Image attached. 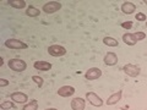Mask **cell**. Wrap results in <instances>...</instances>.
<instances>
[{
  "instance_id": "obj_4",
  "label": "cell",
  "mask_w": 147,
  "mask_h": 110,
  "mask_svg": "<svg viewBox=\"0 0 147 110\" xmlns=\"http://www.w3.org/2000/svg\"><path fill=\"white\" fill-rule=\"evenodd\" d=\"M86 100L91 105H93V107H97V108H99V107H102L103 105V99L99 97L98 94H96V93H93V92H87L86 93Z\"/></svg>"
},
{
  "instance_id": "obj_27",
  "label": "cell",
  "mask_w": 147,
  "mask_h": 110,
  "mask_svg": "<svg viewBox=\"0 0 147 110\" xmlns=\"http://www.w3.org/2000/svg\"><path fill=\"white\" fill-rule=\"evenodd\" d=\"M144 3L146 4V5H147V0H144Z\"/></svg>"
},
{
  "instance_id": "obj_26",
  "label": "cell",
  "mask_w": 147,
  "mask_h": 110,
  "mask_svg": "<svg viewBox=\"0 0 147 110\" xmlns=\"http://www.w3.org/2000/svg\"><path fill=\"white\" fill-rule=\"evenodd\" d=\"M44 110H58V109H55V108H48V109H44Z\"/></svg>"
},
{
  "instance_id": "obj_6",
  "label": "cell",
  "mask_w": 147,
  "mask_h": 110,
  "mask_svg": "<svg viewBox=\"0 0 147 110\" xmlns=\"http://www.w3.org/2000/svg\"><path fill=\"white\" fill-rule=\"evenodd\" d=\"M123 71L125 72V75H127L129 77H137L140 75L141 68H140V66L134 65V64H127V65H124Z\"/></svg>"
},
{
  "instance_id": "obj_7",
  "label": "cell",
  "mask_w": 147,
  "mask_h": 110,
  "mask_svg": "<svg viewBox=\"0 0 147 110\" xmlns=\"http://www.w3.org/2000/svg\"><path fill=\"white\" fill-rule=\"evenodd\" d=\"M100 76H102V70L98 67H91L85 72V78L88 80V81L98 80Z\"/></svg>"
},
{
  "instance_id": "obj_24",
  "label": "cell",
  "mask_w": 147,
  "mask_h": 110,
  "mask_svg": "<svg viewBox=\"0 0 147 110\" xmlns=\"http://www.w3.org/2000/svg\"><path fill=\"white\" fill-rule=\"evenodd\" d=\"M121 27H123V28H125V30H130L131 27H132V22H131V21L123 22V23H121Z\"/></svg>"
},
{
  "instance_id": "obj_13",
  "label": "cell",
  "mask_w": 147,
  "mask_h": 110,
  "mask_svg": "<svg viewBox=\"0 0 147 110\" xmlns=\"http://www.w3.org/2000/svg\"><path fill=\"white\" fill-rule=\"evenodd\" d=\"M33 67L38 71H49L52 68V64L48 62V61H34L33 64Z\"/></svg>"
},
{
  "instance_id": "obj_12",
  "label": "cell",
  "mask_w": 147,
  "mask_h": 110,
  "mask_svg": "<svg viewBox=\"0 0 147 110\" xmlns=\"http://www.w3.org/2000/svg\"><path fill=\"white\" fill-rule=\"evenodd\" d=\"M120 9H121V12H124L125 15H131V13H134L136 11V5L131 1H124L121 4Z\"/></svg>"
},
{
  "instance_id": "obj_9",
  "label": "cell",
  "mask_w": 147,
  "mask_h": 110,
  "mask_svg": "<svg viewBox=\"0 0 147 110\" xmlns=\"http://www.w3.org/2000/svg\"><path fill=\"white\" fill-rule=\"evenodd\" d=\"M70 107L72 110H85L86 107V99L81 98V97H76L71 100Z\"/></svg>"
},
{
  "instance_id": "obj_14",
  "label": "cell",
  "mask_w": 147,
  "mask_h": 110,
  "mask_svg": "<svg viewBox=\"0 0 147 110\" xmlns=\"http://www.w3.org/2000/svg\"><path fill=\"white\" fill-rule=\"evenodd\" d=\"M121 97H123V91H118L117 93L110 95L105 103H107V105H115L118 102H120L121 100Z\"/></svg>"
},
{
  "instance_id": "obj_23",
  "label": "cell",
  "mask_w": 147,
  "mask_h": 110,
  "mask_svg": "<svg viewBox=\"0 0 147 110\" xmlns=\"http://www.w3.org/2000/svg\"><path fill=\"white\" fill-rule=\"evenodd\" d=\"M135 18H136L137 21H140V22H145L147 17H146V15H145L144 12H137L136 16H135Z\"/></svg>"
},
{
  "instance_id": "obj_20",
  "label": "cell",
  "mask_w": 147,
  "mask_h": 110,
  "mask_svg": "<svg viewBox=\"0 0 147 110\" xmlns=\"http://www.w3.org/2000/svg\"><path fill=\"white\" fill-rule=\"evenodd\" d=\"M0 108H1V110H6V109H13L15 108V105H13V103L11 102V100H6V102H3L1 104H0Z\"/></svg>"
},
{
  "instance_id": "obj_18",
  "label": "cell",
  "mask_w": 147,
  "mask_h": 110,
  "mask_svg": "<svg viewBox=\"0 0 147 110\" xmlns=\"http://www.w3.org/2000/svg\"><path fill=\"white\" fill-rule=\"evenodd\" d=\"M26 15L28 17H37L40 15V11H39V9H37L34 6H28L26 10Z\"/></svg>"
},
{
  "instance_id": "obj_22",
  "label": "cell",
  "mask_w": 147,
  "mask_h": 110,
  "mask_svg": "<svg viewBox=\"0 0 147 110\" xmlns=\"http://www.w3.org/2000/svg\"><path fill=\"white\" fill-rule=\"evenodd\" d=\"M134 37H135V39L137 40V42H140V40L146 38V33H145V32H135Z\"/></svg>"
},
{
  "instance_id": "obj_5",
  "label": "cell",
  "mask_w": 147,
  "mask_h": 110,
  "mask_svg": "<svg viewBox=\"0 0 147 110\" xmlns=\"http://www.w3.org/2000/svg\"><path fill=\"white\" fill-rule=\"evenodd\" d=\"M48 53H49V55H52L54 58H60L66 54V49L64 48L63 45L53 44V45H50V47H48Z\"/></svg>"
},
{
  "instance_id": "obj_3",
  "label": "cell",
  "mask_w": 147,
  "mask_h": 110,
  "mask_svg": "<svg viewBox=\"0 0 147 110\" xmlns=\"http://www.w3.org/2000/svg\"><path fill=\"white\" fill-rule=\"evenodd\" d=\"M61 9V3L59 1H48L45 3L42 6V11L48 13V15H52V13H55L57 11H59Z\"/></svg>"
},
{
  "instance_id": "obj_19",
  "label": "cell",
  "mask_w": 147,
  "mask_h": 110,
  "mask_svg": "<svg viewBox=\"0 0 147 110\" xmlns=\"http://www.w3.org/2000/svg\"><path fill=\"white\" fill-rule=\"evenodd\" d=\"M22 110H38V100L32 99L30 103H27L24 105Z\"/></svg>"
},
{
  "instance_id": "obj_2",
  "label": "cell",
  "mask_w": 147,
  "mask_h": 110,
  "mask_svg": "<svg viewBox=\"0 0 147 110\" xmlns=\"http://www.w3.org/2000/svg\"><path fill=\"white\" fill-rule=\"evenodd\" d=\"M6 48H10V49H27L28 48V45H27L25 42H22L20 39H16V38H9L5 40V43H4Z\"/></svg>"
},
{
  "instance_id": "obj_10",
  "label": "cell",
  "mask_w": 147,
  "mask_h": 110,
  "mask_svg": "<svg viewBox=\"0 0 147 110\" xmlns=\"http://www.w3.org/2000/svg\"><path fill=\"white\" fill-rule=\"evenodd\" d=\"M75 88L72 86H63L58 89V95H60L63 98H67V97H71L75 93Z\"/></svg>"
},
{
  "instance_id": "obj_15",
  "label": "cell",
  "mask_w": 147,
  "mask_h": 110,
  "mask_svg": "<svg viewBox=\"0 0 147 110\" xmlns=\"http://www.w3.org/2000/svg\"><path fill=\"white\" fill-rule=\"evenodd\" d=\"M123 42L127 44V45H135L137 43V40L135 39V37H134V33H124L123 34Z\"/></svg>"
},
{
  "instance_id": "obj_8",
  "label": "cell",
  "mask_w": 147,
  "mask_h": 110,
  "mask_svg": "<svg viewBox=\"0 0 147 110\" xmlns=\"http://www.w3.org/2000/svg\"><path fill=\"white\" fill-rule=\"evenodd\" d=\"M10 99L17 104H25L28 100V95L26 93H22V92H13L10 95Z\"/></svg>"
},
{
  "instance_id": "obj_1",
  "label": "cell",
  "mask_w": 147,
  "mask_h": 110,
  "mask_svg": "<svg viewBox=\"0 0 147 110\" xmlns=\"http://www.w3.org/2000/svg\"><path fill=\"white\" fill-rule=\"evenodd\" d=\"M7 66L10 67V70L15 72H22L27 68V64L22 59H10L7 62Z\"/></svg>"
},
{
  "instance_id": "obj_11",
  "label": "cell",
  "mask_w": 147,
  "mask_h": 110,
  "mask_svg": "<svg viewBox=\"0 0 147 110\" xmlns=\"http://www.w3.org/2000/svg\"><path fill=\"white\" fill-rule=\"evenodd\" d=\"M103 61L107 66H114V65L118 64V55L115 53H113V52H109V53L105 54Z\"/></svg>"
},
{
  "instance_id": "obj_25",
  "label": "cell",
  "mask_w": 147,
  "mask_h": 110,
  "mask_svg": "<svg viewBox=\"0 0 147 110\" xmlns=\"http://www.w3.org/2000/svg\"><path fill=\"white\" fill-rule=\"evenodd\" d=\"M9 83H10V81H7L6 78H0V87H6L9 86Z\"/></svg>"
},
{
  "instance_id": "obj_21",
  "label": "cell",
  "mask_w": 147,
  "mask_h": 110,
  "mask_svg": "<svg viewBox=\"0 0 147 110\" xmlns=\"http://www.w3.org/2000/svg\"><path fill=\"white\" fill-rule=\"evenodd\" d=\"M32 81L34 82V83L38 86V87H42L43 86V83H44V81H43V78L42 77H39V76H32Z\"/></svg>"
},
{
  "instance_id": "obj_17",
  "label": "cell",
  "mask_w": 147,
  "mask_h": 110,
  "mask_svg": "<svg viewBox=\"0 0 147 110\" xmlns=\"http://www.w3.org/2000/svg\"><path fill=\"white\" fill-rule=\"evenodd\" d=\"M103 43H104V45H108V47H112V48L119 47V42L115 38H113V37H104Z\"/></svg>"
},
{
  "instance_id": "obj_16",
  "label": "cell",
  "mask_w": 147,
  "mask_h": 110,
  "mask_svg": "<svg viewBox=\"0 0 147 110\" xmlns=\"http://www.w3.org/2000/svg\"><path fill=\"white\" fill-rule=\"evenodd\" d=\"M9 5H10L11 7H13V9H25L26 7V1L25 0H9Z\"/></svg>"
}]
</instances>
